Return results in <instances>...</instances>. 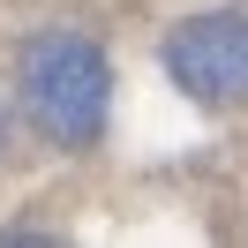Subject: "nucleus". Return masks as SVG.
Returning <instances> with one entry per match:
<instances>
[{
    "instance_id": "f257e3e1",
    "label": "nucleus",
    "mask_w": 248,
    "mask_h": 248,
    "mask_svg": "<svg viewBox=\"0 0 248 248\" xmlns=\"http://www.w3.org/2000/svg\"><path fill=\"white\" fill-rule=\"evenodd\" d=\"M16 98L53 151H91L113 113V68L83 31H38L16 53Z\"/></svg>"
},
{
    "instance_id": "f03ea898",
    "label": "nucleus",
    "mask_w": 248,
    "mask_h": 248,
    "mask_svg": "<svg viewBox=\"0 0 248 248\" xmlns=\"http://www.w3.org/2000/svg\"><path fill=\"white\" fill-rule=\"evenodd\" d=\"M166 76L203 106H248V16H196L166 38Z\"/></svg>"
}]
</instances>
